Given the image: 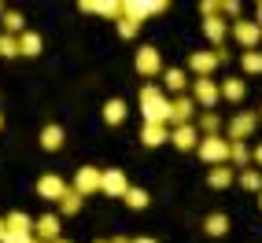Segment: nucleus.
Masks as SVG:
<instances>
[{
    "label": "nucleus",
    "instance_id": "f257e3e1",
    "mask_svg": "<svg viewBox=\"0 0 262 243\" xmlns=\"http://www.w3.org/2000/svg\"><path fill=\"white\" fill-rule=\"evenodd\" d=\"M141 114H144V121H166L170 118V100L163 96L159 85H144L141 89Z\"/></svg>",
    "mask_w": 262,
    "mask_h": 243
},
{
    "label": "nucleus",
    "instance_id": "f03ea898",
    "mask_svg": "<svg viewBox=\"0 0 262 243\" xmlns=\"http://www.w3.org/2000/svg\"><path fill=\"white\" fill-rule=\"evenodd\" d=\"M196 155H200L207 166L229 162V136H222V133H203L200 144H196Z\"/></svg>",
    "mask_w": 262,
    "mask_h": 243
},
{
    "label": "nucleus",
    "instance_id": "7ed1b4c3",
    "mask_svg": "<svg viewBox=\"0 0 262 243\" xmlns=\"http://www.w3.org/2000/svg\"><path fill=\"white\" fill-rule=\"evenodd\" d=\"M133 70L141 74V78H155V74H163V56H159V48L141 44V48H137V56H133Z\"/></svg>",
    "mask_w": 262,
    "mask_h": 243
},
{
    "label": "nucleus",
    "instance_id": "20e7f679",
    "mask_svg": "<svg viewBox=\"0 0 262 243\" xmlns=\"http://www.w3.org/2000/svg\"><path fill=\"white\" fill-rule=\"evenodd\" d=\"M192 100L200 103V107H214V103L222 100V89H218V81L211 74H200L196 81H192Z\"/></svg>",
    "mask_w": 262,
    "mask_h": 243
},
{
    "label": "nucleus",
    "instance_id": "39448f33",
    "mask_svg": "<svg viewBox=\"0 0 262 243\" xmlns=\"http://www.w3.org/2000/svg\"><path fill=\"white\" fill-rule=\"evenodd\" d=\"M170 8V0H122V15H133V19H148V15H159Z\"/></svg>",
    "mask_w": 262,
    "mask_h": 243
},
{
    "label": "nucleus",
    "instance_id": "423d86ee",
    "mask_svg": "<svg viewBox=\"0 0 262 243\" xmlns=\"http://www.w3.org/2000/svg\"><path fill=\"white\" fill-rule=\"evenodd\" d=\"M255 129H258V114H233L229 118V129H225V136L229 140H248V136H255Z\"/></svg>",
    "mask_w": 262,
    "mask_h": 243
},
{
    "label": "nucleus",
    "instance_id": "0eeeda50",
    "mask_svg": "<svg viewBox=\"0 0 262 243\" xmlns=\"http://www.w3.org/2000/svg\"><path fill=\"white\" fill-rule=\"evenodd\" d=\"M200 136H203V133L192 126V121H185V126H170V144L178 148V151H196Z\"/></svg>",
    "mask_w": 262,
    "mask_h": 243
},
{
    "label": "nucleus",
    "instance_id": "6e6552de",
    "mask_svg": "<svg viewBox=\"0 0 262 243\" xmlns=\"http://www.w3.org/2000/svg\"><path fill=\"white\" fill-rule=\"evenodd\" d=\"M192 114H196V100L178 92V100H170V118H166V126H185V121H192Z\"/></svg>",
    "mask_w": 262,
    "mask_h": 243
},
{
    "label": "nucleus",
    "instance_id": "1a4fd4ad",
    "mask_svg": "<svg viewBox=\"0 0 262 243\" xmlns=\"http://www.w3.org/2000/svg\"><path fill=\"white\" fill-rule=\"evenodd\" d=\"M218 66H222L218 48H214V52H192V56H188V70L196 74V78H200V74H214Z\"/></svg>",
    "mask_w": 262,
    "mask_h": 243
},
{
    "label": "nucleus",
    "instance_id": "9d476101",
    "mask_svg": "<svg viewBox=\"0 0 262 243\" xmlns=\"http://www.w3.org/2000/svg\"><path fill=\"white\" fill-rule=\"evenodd\" d=\"M126 188H129V181H126V173H122V169H103V173H100V192H103V196L122 199Z\"/></svg>",
    "mask_w": 262,
    "mask_h": 243
},
{
    "label": "nucleus",
    "instance_id": "9b49d317",
    "mask_svg": "<svg viewBox=\"0 0 262 243\" xmlns=\"http://www.w3.org/2000/svg\"><path fill=\"white\" fill-rule=\"evenodd\" d=\"M229 30H233V37H236V41H240L244 48H258V41H262V26H258V22L236 19V22H233Z\"/></svg>",
    "mask_w": 262,
    "mask_h": 243
},
{
    "label": "nucleus",
    "instance_id": "f8f14e48",
    "mask_svg": "<svg viewBox=\"0 0 262 243\" xmlns=\"http://www.w3.org/2000/svg\"><path fill=\"white\" fill-rule=\"evenodd\" d=\"M141 144H144V148H163V144H170V126H166V121H144Z\"/></svg>",
    "mask_w": 262,
    "mask_h": 243
},
{
    "label": "nucleus",
    "instance_id": "ddd939ff",
    "mask_svg": "<svg viewBox=\"0 0 262 243\" xmlns=\"http://www.w3.org/2000/svg\"><path fill=\"white\" fill-rule=\"evenodd\" d=\"M67 192V181L59 177V173H45V177L37 181V196L45 203H59V196Z\"/></svg>",
    "mask_w": 262,
    "mask_h": 243
},
{
    "label": "nucleus",
    "instance_id": "4468645a",
    "mask_svg": "<svg viewBox=\"0 0 262 243\" xmlns=\"http://www.w3.org/2000/svg\"><path fill=\"white\" fill-rule=\"evenodd\" d=\"M100 173L103 169H96V166H81L78 173H74V188L81 196H96L100 192Z\"/></svg>",
    "mask_w": 262,
    "mask_h": 243
},
{
    "label": "nucleus",
    "instance_id": "2eb2a0df",
    "mask_svg": "<svg viewBox=\"0 0 262 243\" xmlns=\"http://www.w3.org/2000/svg\"><path fill=\"white\" fill-rule=\"evenodd\" d=\"M33 236L52 243V239H59V214H41V217H33Z\"/></svg>",
    "mask_w": 262,
    "mask_h": 243
},
{
    "label": "nucleus",
    "instance_id": "dca6fc26",
    "mask_svg": "<svg viewBox=\"0 0 262 243\" xmlns=\"http://www.w3.org/2000/svg\"><path fill=\"white\" fill-rule=\"evenodd\" d=\"M233 181H236V166H229V162H218V166H211V173H207V184L218 188V192H225Z\"/></svg>",
    "mask_w": 262,
    "mask_h": 243
},
{
    "label": "nucleus",
    "instance_id": "f3484780",
    "mask_svg": "<svg viewBox=\"0 0 262 243\" xmlns=\"http://www.w3.org/2000/svg\"><path fill=\"white\" fill-rule=\"evenodd\" d=\"M15 37H19V56H23V59H37V56H41V48H45L41 33L23 30V33H15Z\"/></svg>",
    "mask_w": 262,
    "mask_h": 243
},
{
    "label": "nucleus",
    "instance_id": "a211bd4d",
    "mask_svg": "<svg viewBox=\"0 0 262 243\" xmlns=\"http://www.w3.org/2000/svg\"><path fill=\"white\" fill-rule=\"evenodd\" d=\"M203 33H207V41L211 44H222L225 41V33H229V26H225V15H203Z\"/></svg>",
    "mask_w": 262,
    "mask_h": 243
},
{
    "label": "nucleus",
    "instance_id": "6ab92c4d",
    "mask_svg": "<svg viewBox=\"0 0 262 243\" xmlns=\"http://www.w3.org/2000/svg\"><path fill=\"white\" fill-rule=\"evenodd\" d=\"M103 126H122V121H126V114H129V103L126 100H107V103H103Z\"/></svg>",
    "mask_w": 262,
    "mask_h": 243
},
{
    "label": "nucleus",
    "instance_id": "aec40b11",
    "mask_svg": "<svg viewBox=\"0 0 262 243\" xmlns=\"http://www.w3.org/2000/svg\"><path fill=\"white\" fill-rule=\"evenodd\" d=\"M37 140H41V148H45V151H59V148H63V140H67V133H63V126L48 121V126L41 129V136H37Z\"/></svg>",
    "mask_w": 262,
    "mask_h": 243
},
{
    "label": "nucleus",
    "instance_id": "412c9836",
    "mask_svg": "<svg viewBox=\"0 0 262 243\" xmlns=\"http://www.w3.org/2000/svg\"><path fill=\"white\" fill-rule=\"evenodd\" d=\"M81 203H85V196L78 192L74 184H67V192L59 196V214H63V217H74V214L81 210Z\"/></svg>",
    "mask_w": 262,
    "mask_h": 243
},
{
    "label": "nucleus",
    "instance_id": "4be33fe9",
    "mask_svg": "<svg viewBox=\"0 0 262 243\" xmlns=\"http://www.w3.org/2000/svg\"><path fill=\"white\" fill-rule=\"evenodd\" d=\"M236 184L244 188V192H262V173L251 169V162H248V166L236 169Z\"/></svg>",
    "mask_w": 262,
    "mask_h": 243
},
{
    "label": "nucleus",
    "instance_id": "5701e85b",
    "mask_svg": "<svg viewBox=\"0 0 262 243\" xmlns=\"http://www.w3.org/2000/svg\"><path fill=\"white\" fill-rule=\"evenodd\" d=\"M203 232L211 236V239L229 236V217H225V214H207V217H203Z\"/></svg>",
    "mask_w": 262,
    "mask_h": 243
},
{
    "label": "nucleus",
    "instance_id": "b1692460",
    "mask_svg": "<svg viewBox=\"0 0 262 243\" xmlns=\"http://www.w3.org/2000/svg\"><path fill=\"white\" fill-rule=\"evenodd\" d=\"M251 162V148H248V140H229V166H248Z\"/></svg>",
    "mask_w": 262,
    "mask_h": 243
},
{
    "label": "nucleus",
    "instance_id": "393cba45",
    "mask_svg": "<svg viewBox=\"0 0 262 243\" xmlns=\"http://www.w3.org/2000/svg\"><path fill=\"white\" fill-rule=\"evenodd\" d=\"M4 225H8V232H33V217L26 210H11L4 217Z\"/></svg>",
    "mask_w": 262,
    "mask_h": 243
},
{
    "label": "nucleus",
    "instance_id": "a878e982",
    "mask_svg": "<svg viewBox=\"0 0 262 243\" xmlns=\"http://www.w3.org/2000/svg\"><path fill=\"white\" fill-rule=\"evenodd\" d=\"M218 89H222V100H229V103H240V100H244V92H248L240 78H225Z\"/></svg>",
    "mask_w": 262,
    "mask_h": 243
},
{
    "label": "nucleus",
    "instance_id": "bb28decb",
    "mask_svg": "<svg viewBox=\"0 0 262 243\" xmlns=\"http://www.w3.org/2000/svg\"><path fill=\"white\" fill-rule=\"evenodd\" d=\"M163 85H166L170 92H185L188 89V70H178V66H173V70L163 74Z\"/></svg>",
    "mask_w": 262,
    "mask_h": 243
},
{
    "label": "nucleus",
    "instance_id": "cd10ccee",
    "mask_svg": "<svg viewBox=\"0 0 262 243\" xmlns=\"http://www.w3.org/2000/svg\"><path fill=\"white\" fill-rule=\"evenodd\" d=\"M141 22L144 19H133V15H118V19H115V26H118V37H137V33H141Z\"/></svg>",
    "mask_w": 262,
    "mask_h": 243
},
{
    "label": "nucleus",
    "instance_id": "c85d7f7f",
    "mask_svg": "<svg viewBox=\"0 0 262 243\" xmlns=\"http://www.w3.org/2000/svg\"><path fill=\"white\" fill-rule=\"evenodd\" d=\"M122 199H126V206H129V210H144V206L151 203L144 188H133V184L126 188V192H122Z\"/></svg>",
    "mask_w": 262,
    "mask_h": 243
},
{
    "label": "nucleus",
    "instance_id": "c756f323",
    "mask_svg": "<svg viewBox=\"0 0 262 243\" xmlns=\"http://www.w3.org/2000/svg\"><path fill=\"white\" fill-rule=\"evenodd\" d=\"M240 66H244V74H262V52L258 48H244Z\"/></svg>",
    "mask_w": 262,
    "mask_h": 243
},
{
    "label": "nucleus",
    "instance_id": "7c9ffc66",
    "mask_svg": "<svg viewBox=\"0 0 262 243\" xmlns=\"http://www.w3.org/2000/svg\"><path fill=\"white\" fill-rule=\"evenodd\" d=\"M93 15H103V19H118V15H122V0H93Z\"/></svg>",
    "mask_w": 262,
    "mask_h": 243
},
{
    "label": "nucleus",
    "instance_id": "2f4dec72",
    "mask_svg": "<svg viewBox=\"0 0 262 243\" xmlns=\"http://www.w3.org/2000/svg\"><path fill=\"white\" fill-rule=\"evenodd\" d=\"M0 26H4V33H23L26 30V19H23L19 11H4V15H0Z\"/></svg>",
    "mask_w": 262,
    "mask_h": 243
},
{
    "label": "nucleus",
    "instance_id": "473e14b6",
    "mask_svg": "<svg viewBox=\"0 0 262 243\" xmlns=\"http://www.w3.org/2000/svg\"><path fill=\"white\" fill-rule=\"evenodd\" d=\"M19 56V37L15 33H0V59H15Z\"/></svg>",
    "mask_w": 262,
    "mask_h": 243
},
{
    "label": "nucleus",
    "instance_id": "72a5a7b5",
    "mask_svg": "<svg viewBox=\"0 0 262 243\" xmlns=\"http://www.w3.org/2000/svg\"><path fill=\"white\" fill-rule=\"evenodd\" d=\"M196 129H200V133H218V129H222V118L207 107V114H200V126H196Z\"/></svg>",
    "mask_w": 262,
    "mask_h": 243
},
{
    "label": "nucleus",
    "instance_id": "f704fd0d",
    "mask_svg": "<svg viewBox=\"0 0 262 243\" xmlns=\"http://www.w3.org/2000/svg\"><path fill=\"white\" fill-rule=\"evenodd\" d=\"M218 8L225 19H240V0H218Z\"/></svg>",
    "mask_w": 262,
    "mask_h": 243
},
{
    "label": "nucleus",
    "instance_id": "c9c22d12",
    "mask_svg": "<svg viewBox=\"0 0 262 243\" xmlns=\"http://www.w3.org/2000/svg\"><path fill=\"white\" fill-rule=\"evenodd\" d=\"M30 239H33V232H4L0 243H30Z\"/></svg>",
    "mask_w": 262,
    "mask_h": 243
},
{
    "label": "nucleus",
    "instance_id": "e433bc0d",
    "mask_svg": "<svg viewBox=\"0 0 262 243\" xmlns=\"http://www.w3.org/2000/svg\"><path fill=\"white\" fill-rule=\"evenodd\" d=\"M200 11L203 15H218L222 8H218V0H200Z\"/></svg>",
    "mask_w": 262,
    "mask_h": 243
},
{
    "label": "nucleus",
    "instance_id": "4c0bfd02",
    "mask_svg": "<svg viewBox=\"0 0 262 243\" xmlns=\"http://www.w3.org/2000/svg\"><path fill=\"white\" fill-rule=\"evenodd\" d=\"M78 4V11H85V15H93V0H74Z\"/></svg>",
    "mask_w": 262,
    "mask_h": 243
},
{
    "label": "nucleus",
    "instance_id": "58836bf2",
    "mask_svg": "<svg viewBox=\"0 0 262 243\" xmlns=\"http://www.w3.org/2000/svg\"><path fill=\"white\" fill-rule=\"evenodd\" d=\"M251 159H255V166L262 169V144H255V151H251Z\"/></svg>",
    "mask_w": 262,
    "mask_h": 243
},
{
    "label": "nucleus",
    "instance_id": "ea45409f",
    "mask_svg": "<svg viewBox=\"0 0 262 243\" xmlns=\"http://www.w3.org/2000/svg\"><path fill=\"white\" fill-rule=\"evenodd\" d=\"M133 243H159V239H151V236H137Z\"/></svg>",
    "mask_w": 262,
    "mask_h": 243
},
{
    "label": "nucleus",
    "instance_id": "a19ab883",
    "mask_svg": "<svg viewBox=\"0 0 262 243\" xmlns=\"http://www.w3.org/2000/svg\"><path fill=\"white\" fill-rule=\"evenodd\" d=\"M255 22H258V26H262V0H258V15H255Z\"/></svg>",
    "mask_w": 262,
    "mask_h": 243
},
{
    "label": "nucleus",
    "instance_id": "79ce46f5",
    "mask_svg": "<svg viewBox=\"0 0 262 243\" xmlns=\"http://www.w3.org/2000/svg\"><path fill=\"white\" fill-rule=\"evenodd\" d=\"M4 232H8V225H4V217H0V239H4Z\"/></svg>",
    "mask_w": 262,
    "mask_h": 243
},
{
    "label": "nucleus",
    "instance_id": "37998d69",
    "mask_svg": "<svg viewBox=\"0 0 262 243\" xmlns=\"http://www.w3.org/2000/svg\"><path fill=\"white\" fill-rule=\"evenodd\" d=\"M52 243H71V239H63V236H59V239H52Z\"/></svg>",
    "mask_w": 262,
    "mask_h": 243
},
{
    "label": "nucleus",
    "instance_id": "c03bdc74",
    "mask_svg": "<svg viewBox=\"0 0 262 243\" xmlns=\"http://www.w3.org/2000/svg\"><path fill=\"white\" fill-rule=\"evenodd\" d=\"M4 11H8V8H4V0H0V15H4Z\"/></svg>",
    "mask_w": 262,
    "mask_h": 243
},
{
    "label": "nucleus",
    "instance_id": "a18cd8bd",
    "mask_svg": "<svg viewBox=\"0 0 262 243\" xmlns=\"http://www.w3.org/2000/svg\"><path fill=\"white\" fill-rule=\"evenodd\" d=\"M30 243H45V239H37V236H33V239H30Z\"/></svg>",
    "mask_w": 262,
    "mask_h": 243
},
{
    "label": "nucleus",
    "instance_id": "49530a36",
    "mask_svg": "<svg viewBox=\"0 0 262 243\" xmlns=\"http://www.w3.org/2000/svg\"><path fill=\"white\" fill-rule=\"evenodd\" d=\"M0 129H4V114H0Z\"/></svg>",
    "mask_w": 262,
    "mask_h": 243
},
{
    "label": "nucleus",
    "instance_id": "de8ad7c7",
    "mask_svg": "<svg viewBox=\"0 0 262 243\" xmlns=\"http://www.w3.org/2000/svg\"><path fill=\"white\" fill-rule=\"evenodd\" d=\"M96 243H111V239H96Z\"/></svg>",
    "mask_w": 262,
    "mask_h": 243
},
{
    "label": "nucleus",
    "instance_id": "09e8293b",
    "mask_svg": "<svg viewBox=\"0 0 262 243\" xmlns=\"http://www.w3.org/2000/svg\"><path fill=\"white\" fill-rule=\"evenodd\" d=\"M258 206H262V192H258Z\"/></svg>",
    "mask_w": 262,
    "mask_h": 243
},
{
    "label": "nucleus",
    "instance_id": "8fccbe9b",
    "mask_svg": "<svg viewBox=\"0 0 262 243\" xmlns=\"http://www.w3.org/2000/svg\"><path fill=\"white\" fill-rule=\"evenodd\" d=\"M258 114H262V107H258Z\"/></svg>",
    "mask_w": 262,
    "mask_h": 243
}]
</instances>
